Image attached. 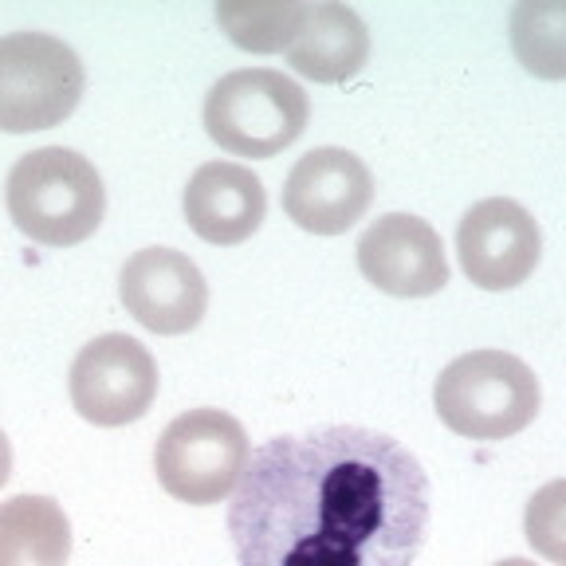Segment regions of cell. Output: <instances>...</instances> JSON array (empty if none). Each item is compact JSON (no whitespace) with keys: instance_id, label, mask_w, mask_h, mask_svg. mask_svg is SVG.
<instances>
[{"instance_id":"cell-1","label":"cell","mask_w":566,"mask_h":566,"mask_svg":"<svg viewBox=\"0 0 566 566\" xmlns=\"http://www.w3.org/2000/svg\"><path fill=\"white\" fill-rule=\"evenodd\" d=\"M240 566H413L429 476L401 441L358 424L264 441L229 504Z\"/></svg>"},{"instance_id":"cell-2","label":"cell","mask_w":566,"mask_h":566,"mask_svg":"<svg viewBox=\"0 0 566 566\" xmlns=\"http://www.w3.org/2000/svg\"><path fill=\"white\" fill-rule=\"evenodd\" d=\"M9 217L28 240L48 248L83 244L103 224L106 189L80 150L44 146L12 166Z\"/></svg>"},{"instance_id":"cell-3","label":"cell","mask_w":566,"mask_h":566,"mask_svg":"<svg viewBox=\"0 0 566 566\" xmlns=\"http://www.w3.org/2000/svg\"><path fill=\"white\" fill-rule=\"evenodd\" d=\"M437 417L469 441H504L523 433L543 406L539 378L507 350H472L441 370L433 386Z\"/></svg>"},{"instance_id":"cell-4","label":"cell","mask_w":566,"mask_h":566,"mask_svg":"<svg viewBox=\"0 0 566 566\" xmlns=\"http://www.w3.org/2000/svg\"><path fill=\"white\" fill-rule=\"evenodd\" d=\"M307 91L272 67L229 71L205 95V130L237 158H275L307 130Z\"/></svg>"},{"instance_id":"cell-5","label":"cell","mask_w":566,"mask_h":566,"mask_svg":"<svg viewBox=\"0 0 566 566\" xmlns=\"http://www.w3.org/2000/svg\"><path fill=\"white\" fill-rule=\"evenodd\" d=\"M248 460H252V444L237 417L224 409H189L174 417L158 437L154 472L174 500L209 507L221 504L240 484Z\"/></svg>"},{"instance_id":"cell-6","label":"cell","mask_w":566,"mask_h":566,"mask_svg":"<svg viewBox=\"0 0 566 566\" xmlns=\"http://www.w3.org/2000/svg\"><path fill=\"white\" fill-rule=\"evenodd\" d=\"M83 63L48 32L0 35V130H52L80 106Z\"/></svg>"},{"instance_id":"cell-7","label":"cell","mask_w":566,"mask_h":566,"mask_svg":"<svg viewBox=\"0 0 566 566\" xmlns=\"http://www.w3.org/2000/svg\"><path fill=\"white\" fill-rule=\"evenodd\" d=\"M71 406L98 429H118L150 413L158 363L130 335H98L71 363Z\"/></svg>"},{"instance_id":"cell-8","label":"cell","mask_w":566,"mask_h":566,"mask_svg":"<svg viewBox=\"0 0 566 566\" xmlns=\"http://www.w3.org/2000/svg\"><path fill=\"white\" fill-rule=\"evenodd\" d=\"M460 268L484 292H512L539 268L543 232L520 201L488 197L460 217L457 229Z\"/></svg>"},{"instance_id":"cell-9","label":"cell","mask_w":566,"mask_h":566,"mask_svg":"<svg viewBox=\"0 0 566 566\" xmlns=\"http://www.w3.org/2000/svg\"><path fill=\"white\" fill-rule=\"evenodd\" d=\"M374 201V177L366 161L338 146L303 154L283 181V212L303 232L338 237L363 221Z\"/></svg>"},{"instance_id":"cell-10","label":"cell","mask_w":566,"mask_h":566,"mask_svg":"<svg viewBox=\"0 0 566 566\" xmlns=\"http://www.w3.org/2000/svg\"><path fill=\"white\" fill-rule=\"evenodd\" d=\"M118 300L154 335H186L205 318L209 283L177 248H142L123 264Z\"/></svg>"},{"instance_id":"cell-11","label":"cell","mask_w":566,"mask_h":566,"mask_svg":"<svg viewBox=\"0 0 566 566\" xmlns=\"http://www.w3.org/2000/svg\"><path fill=\"white\" fill-rule=\"evenodd\" d=\"M358 268L366 280L398 300H424L449 283L441 232L413 212H386L358 240Z\"/></svg>"},{"instance_id":"cell-12","label":"cell","mask_w":566,"mask_h":566,"mask_svg":"<svg viewBox=\"0 0 566 566\" xmlns=\"http://www.w3.org/2000/svg\"><path fill=\"white\" fill-rule=\"evenodd\" d=\"M186 221L209 244H244L264 224V181L240 161H205L186 186Z\"/></svg>"},{"instance_id":"cell-13","label":"cell","mask_w":566,"mask_h":566,"mask_svg":"<svg viewBox=\"0 0 566 566\" xmlns=\"http://www.w3.org/2000/svg\"><path fill=\"white\" fill-rule=\"evenodd\" d=\"M283 55L307 80L346 83L370 60V32L354 9L323 0V4H307L300 32Z\"/></svg>"},{"instance_id":"cell-14","label":"cell","mask_w":566,"mask_h":566,"mask_svg":"<svg viewBox=\"0 0 566 566\" xmlns=\"http://www.w3.org/2000/svg\"><path fill=\"white\" fill-rule=\"evenodd\" d=\"M71 520L52 495H12L0 504V566H67Z\"/></svg>"},{"instance_id":"cell-15","label":"cell","mask_w":566,"mask_h":566,"mask_svg":"<svg viewBox=\"0 0 566 566\" xmlns=\"http://www.w3.org/2000/svg\"><path fill=\"white\" fill-rule=\"evenodd\" d=\"M507 32L515 60L535 80H566V0H520Z\"/></svg>"},{"instance_id":"cell-16","label":"cell","mask_w":566,"mask_h":566,"mask_svg":"<svg viewBox=\"0 0 566 566\" xmlns=\"http://www.w3.org/2000/svg\"><path fill=\"white\" fill-rule=\"evenodd\" d=\"M307 4L300 0H272V4H217V24L244 52H287L303 24Z\"/></svg>"},{"instance_id":"cell-17","label":"cell","mask_w":566,"mask_h":566,"mask_svg":"<svg viewBox=\"0 0 566 566\" xmlns=\"http://www.w3.org/2000/svg\"><path fill=\"white\" fill-rule=\"evenodd\" d=\"M523 535L547 563L566 566V480H551L527 500Z\"/></svg>"},{"instance_id":"cell-18","label":"cell","mask_w":566,"mask_h":566,"mask_svg":"<svg viewBox=\"0 0 566 566\" xmlns=\"http://www.w3.org/2000/svg\"><path fill=\"white\" fill-rule=\"evenodd\" d=\"M9 476H12V444H9V437H4V429H0V488H4Z\"/></svg>"},{"instance_id":"cell-19","label":"cell","mask_w":566,"mask_h":566,"mask_svg":"<svg viewBox=\"0 0 566 566\" xmlns=\"http://www.w3.org/2000/svg\"><path fill=\"white\" fill-rule=\"evenodd\" d=\"M495 566H535L531 558H504V563H495Z\"/></svg>"}]
</instances>
